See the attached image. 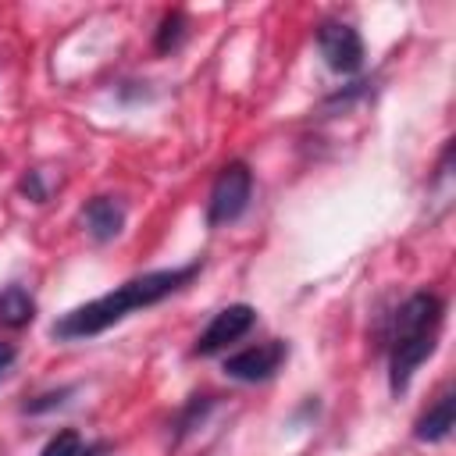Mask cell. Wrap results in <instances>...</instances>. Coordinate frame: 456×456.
<instances>
[{"label": "cell", "mask_w": 456, "mask_h": 456, "mask_svg": "<svg viewBox=\"0 0 456 456\" xmlns=\"http://www.w3.org/2000/svg\"><path fill=\"white\" fill-rule=\"evenodd\" d=\"M200 264H185V267H164V271H150V274H139V278H128L121 281L118 289L68 310L64 317H57L50 324V335L57 342H75V338H93L100 331H107L110 324L125 321L128 314L142 310V306H153L160 299H167L171 292H178L182 285H189L196 278Z\"/></svg>", "instance_id": "obj_1"}, {"label": "cell", "mask_w": 456, "mask_h": 456, "mask_svg": "<svg viewBox=\"0 0 456 456\" xmlns=\"http://www.w3.org/2000/svg\"><path fill=\"white\" fill-rule=\"evenodd\" d=\"M445 317V303L435 292H413L392 317L388 335V378L392 392H403L413 378V370L431 356L438 328Z\"/></svg>", "instance_id": "obj_2"}, {"label": "cell", "mask_w": 456, "mask_h": 456, "mask_svg": "<svg viewBox=\"0 0 456 456\" xmlns=\"http://www.w3.org/2000/svg\"><path fill=\"white\" fill-rule=\"evenodd\" d=\"M253 196V175L242 160H232L221 167V175L210 185V200H207V224L210 228H224L232 221H239L249 207Z\"/></svg>", "instance_id": "obj_3"}, {"label": "cell", "mask_w": 456, "mask_h": 456, "mask_svg": "<svg viewBox=\"0 0 456 456\" xmlns=\"http://www.w3.org/2000/svg\"><path fill=\"white\" fill-rule=\"evenodd\" d=\"M317 50H321L324 64L338 75H353L363 68V39L346 21H324L317 28Z\"/></svg>", "instance_id": "obj_4"}, {"label": "cell", "mask_w": 456, "mask_h": 456, "mask_svg": "<svg viewBox=\"0 0 456 456\" xmlns=\"http://www.w3.org/2000/svg\"><path fill=\"white\" fill-rule=\"evenodd\" d=\"M253 324H256V310H253L249 303H232V306H224L221 314H214V321H210V324L203 328V335L196 338L192 353H196V356L221 353L224 346L239 342Z\"/></svg>", "instance_id": "obj_5"}, {"label": "cell", "mask_w": 456, "mask_h": 456, "mask_svg": "<svg viewBox=\"0 0 456 456\" xmlns=\"http://www.w3.org/2000/svg\"><path fill=\"white\" fill-rule=\"evenodd\" d=\"M285 356H289V346L281 338H271V342L249 346L242 353H232L221 370L228 378H235V381H264V378H271L285 363Z\"/></svg>", "instance_id": "obj_6"}, {"label": "cell", "mask_w": 456, "mask_h": 456, "mask_svg": "<svg viewBox=\"0 0 456 456\" xmlns=\"http://www.w3.org/2000/svg\"><path fill=\"white\" fill-rule=\"evenodd\" d=\"M82 228L96 239V242H110L121 235L125 228V203L114 200V196H93L86 207H82Z\"/></svg>", "instance_id": "obj_7"}, {"label": "cell", "mask_w": 456, "mask_h": 456, "mask_svg": "<svg viewBox=\"0 0 456 456\" xmlns=\"http://www.w3.org/2000/svg\"><path fill=\"white\" fill-rule=\"evenodd\" d=\"M452 424H456V395H452V388H445L428 406V413H420V420L413 424V435L420 442H442V438H449Z\"/></svg>", "instance_id": "obj_8"}, {"label": "cell", "mask_w": 456, "mask_h": 456, "mask_svg": "<svg viewBox=\"0 0 456 456\" xmlns=\"http://www.w3.org/2000/svg\"><path fill=\"white\" fill-rule=\"evenodd\" d=\"M36 317V299L21 285L0 289V328H25Z\"/></svg>", "instance_id": "obj_9"}, {"label": "cell", "mask_w": 456, "mask_h": 456, "mask_svg": "<svg viewBox=\"0 0 456 456\" xmlns=\"http://www.w3.org/2000/svg\"><path fill=\"white\" fill-rule=\"evenodd\" d=\"M182 36H185V14H182V11H171V14H164V21H160V28H157V39H153L157 53H167V50H175V46L182 43Z\"/></svg>", "instance_id": "obj_10"}, {"label": "cell", "mask_w": 456, "mask_h": 456, "mask_svg": "<svg viewBox=\"0 0 456 456\" xmlns=\"http://www.w3.org/2000/svg\"><path fill=\"white\" fill-rule=\"evenodd\" d=\"M86 452V445H82V438H78V431H57L46 445H43V452L39 456H82Z\"/></svg>", "instance_id": "obj_11"}, {"label": "cell", "mask_w": 456, "mask_h": 456, "mask_svg": "<svg viewBox=\"0 0 456 456\" xmlns=\"http://www.w3.org/2000/svg\"><path fill=\"white\" fill-rule=\"evenodd\" d=\"M11 363H14V346H11V342H0V374H4Z\"/></svg>", "instance_id": "obj_12"}]
</instances>
